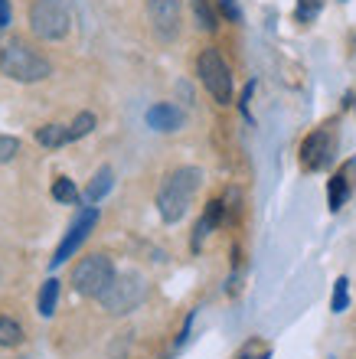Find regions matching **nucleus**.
Returning a JSON list of instances; mask_svg holds the SVG:
<instances>
[{"instance_id":"1","label":"nucleus","mask_w":356,"mask_h":359,"mask_svg":"<svg viewBox=\"0 0 356 359\" xmlns=\"http://www.w3.org/2000/svg\"><path fill=\"white\" fill-rule=\"evenodd\" d=\"M199 183H203V170L197 167H177L173 173H167V180L160 183L157 189V212L164 222H180V219L187 216L190 203L197 196Z\"/></svg>"},{"instance_id":"2","label":"nucleus","mask_w":356,"mask_h":359,"mask_svg":"<svg viewBox=\"0 0 356 359\" xmlns=\"http://www.w3.org/2000/svg\"><path fill=\"white\" fill-rule=\"evenodd\" d=\"M0 72L13 82H43V79L53 76V62H49L43 53L29 46L27 39H7L4 46H0Z\"/></svg>"},{"instance_id":"3","label":"nucleus","mask_w":356,"mask_h":359,"mask_svg":"<svg viewBox=\"0 0 356 359\" xmlns=\"http://www.w3.org/2000/svg\"><path fill=\"white\" fill-rule=\"evenodd\" d=\"M147 297V284L138 271H124V274H114L112 284L98 294V301H102L105 313H112V317H124V313L138 311Z\"/></svg>"},{"instance_id":"4","label":"nucleus","mask_w":356,"mask_h":359,"mask_svg":"<svg viewBox=\"0 0 356 359\" xmlns=\"http://www.w3.org/2000/svg\"><path fill=\"white\" fill-rule=\"evenodd\" d=\"M29 29L46 43H59L72 29V13L66 0H33L29 7Z\"/></svg>"},{"instance_id":"5","label":"nucleus","mask_w":356,"mask_h":359,"mask_svg":"<svg viewBox=\"0 0 356 359\" xmlns=\"http://www.w3.org/2000/svg\"><path fill=\"white\" fill-rule=\"evenodd\" d=\"M114 278V265L112 258L102 255V252H95V255H85L79 265L72 268V287L82 297H98V294L112 284Z\"/></svg>"},{"instance_id":"6","label":"nucleus","mask_w":356,"mask_h":359,"mask_svg":"<svg viewBox=\"0 0 356 359\" xmlns=\"http://www.w3.org/2000/svg\"><path fill=\"white\" fill-rule=\"evenodd\" d=\"M197 72H199V82L206 86V92L213 95V102H219V104L232 102V76H229L225 59L219 56L216 49H203V53H199Z\"/></svg>"},{"instance_id":"7","label":"nucleus","mask_w":356,"mask_h":359,"mask_svg":"<svg viewBox=\"0 0 356 359\" xmlns=\"http://www.w3.org/2000/svg\"><path fill=\"white\" fill-rule=\"evenodd\" d=\"M180 17H183L180 0H147L150 29L160 43H173L180 36Z\"/></svg>"},{"instance_id":"8","label":"nucleus","mask_w":356,"mask_h":359,"mask_svg":"<svg viewBox=\"0 0 356 359\" xmlns=\"http://www.w3.org/2000/svg\"><path fill=\"white\" fill-rule=\"evenodd\" d=\"M95 222H98V209H95V206H88V209H85V212H82V216H79V219H75V222H72V226H69L66 238L59 242L56 255H53V262H49V265H53V268H59V265H62V262H66V258H72L75 252L82 248V242H85V238L92 236Z\"/></svg>"},{"instance_id":"9","label":"nucleus","mask_w":356,"mask_h":359,"mask_svg":"<svg viewBox=\"0 0 356 359\" xmlns=\"http://www.w3.org/2000/svg\"><path fill=\"white\" fill-rule=\"evenodd\" d=\"M330 147H334V141H330L327 128H317V131L308 134L304 144H301V163H304L308 170H320V167H327Z\"/></svg>"},{"instance_id":"10","label":"nucleus","mask_w":356,"mask_h":359,"mask_svg":"<svg viewBox=\"0 0 356 359\" xmlns=\"http://www.w3.org/2000/svg\"><path fill=\"white\" fill-rule=\"evenodd\" d=\"M183 121H187V118H183V111H180L177 104H167V102L154 104V108L147 111V124L154 128V131H164V134L180 131V128H183Z\"/></svg>"},{"instance_id":"11","label":"nucleus","mask_w":356,"mask_h":359,"mask_svg":"<svg viewBox=\"0 0 356 359\" xmlns=\"http://www.w3.org/2000/svg\"><path fill=\"white\" fill-rule=\"evenodd\" d=\"M223 212H225V203H223V199H213V203H209V206H206V216L199 219L197 232H193V248H199V245H203V238L209 236V229H213V226H219V222H223Z\"/></svg>"},{"instance_id":"12","label":"nucleus","mask_w":356,"mask_h":359,"mask_svg":"<svg viewBox=\"0 0 356 359\" xmlns=\"http://www.w3.org/2000/svg\"><path fill=\"white\" fill-rule=\"evenodd\" d=\"M112 183H114L112 167H102V170L92 177L88 189H85V203H88V206H95L98 199H105V196H108V189H112Z\"/></svg>"},{"instance_id":"13","label":"nucleus","mask_w":356,"mask_h":359,"mask_svg":"<svg viewBox=\"0 0 356 359\" xmlns=\"http://www.w3.org/2000/svg\"><path fill=\"white\" fill-rule=\"evenodd\" d=\"M37 141L43 147H62V144H69V128L66 124H43L37 131Z\"/></svg>"},{"instance_id":"14","label":"nucleus","mask_w":356,"mask_h":359,"mask_svg":"<svg viewBox=\"0 0 356 359\" xmlns=\"http://www.w3.org/2000/svg\"><path fill=\"white\" fill-rule=\"evenodd\" d=\"M56 304H59V281L56 278H49L46 284H43V287H39V313H43V317H53V313H56Z\"/></svg>"},{"instance_id":"15","label":"nucleus","mask_w":356,"mask_h":359,"mask_svg":"<svg viewBox=\"0 0 356 359\" xmlns=\"http://www.w3.org/2000/svg\"><path fill=\"white\" fill-rule=\"evenodd\" d=\"M23 343V327L13 317H0V346H20Z\"/></svg>"},{"instance_id":"16","label":"nucleus","mask_w":356,"mask_h":359,"mask_svg":"<svg viewBox=\"0 0 356 359\" xmlns=\"http://www.w3.org/2000/svg\"><path fill=\"white\" fill-rule=\"evenodd\" d=\"M190 7H193V17H197L199 29L213 33L216 29V13H213V7H209V0H190Z\"/></svg>"},{"instance_id":"17","label":"nucleus","mask_w":356,"mask_h":359,"mask_svg":"<svg viewBox=\"0 0 356 359\" xmlns=\"http://www.w3.org/2000/svg\"><path fill=\"white\" fill-rule=\"evenodd\" d=\"M53 199L56 203H66V206H72V203H79V189H75L72 180L59 177L56 183H53Z\"/></svg>"},{"instance_id":"18","label":"nucleus","mask_w":356,"mask_h":359,"mask_svg":"<svg viewBox=\"0 0 356 359\" xmlns=\"http://www.w3.org/2000/svg\"><path fill=\"white\" fill-rule=\"evenodd\" d=\"M347 173H337V177L330 180V209L337 212L343 203H347Z\"/></svg>"},{"instance_id":"19","label":"nucleus","mask_w":356,"mask_h":359,"mask_svg":"<svg viewBox=\"0 0 356 359\" xmlns=\"http://www.w3.org/2000/svg\"><path fill=\"white\" fill-rule=\"evenodd\" d=\"M92 128H95V114L82 111L72 124H69V141H79V137H85V134H92Z\"/></svg>"},{"instance_id":"20","label":"nucleus","mask_w":356,"mask_h":359,"mask_svg":"<svg viewBox=\"0 0 356 359\" xmlns=\"http://www.w3.org/2000/svg\"><path fill=\"white\" fill-rule=\"evenodd\" d=\"M20 154V141L10 134H0V163H10Z\"/></svg>"},{"instance_id":"21","label":"nucleus","mask_w":356,"mask_h":359,"mask_svg":"<svg viewBox=\"0 0 356 359\" xmlns=\"http://www.w3.org/2000/svg\"><path fill=\"white\" fill-rule=\"evenodd\" d=\"M347 278H337V287H334V304H330V307H334V313H343L347 311Z\"/></svg>"},{"instance_id":"22","label":"nucleus","mask_w":356,"mask_h":359,"mask_svg":"<svg viewBox=\"0 0 356 359\" xmlns=\"http://www.w3.org/2000/svg\"><path fill=\"white\" fill-rule=\"evenodd\" d=\"M320 10V0H298V20L304 23V20H314Z\"/></svg>"},{"instance_id":"23","label":"nucleus","mask_w":356,"mask_h":359,"mask_svg":"<svg viewBox=\"0 0 356 359\" xmlns=\"http://www.w3.org/2000/svg\"><path fill=\"white\" fill-rule=\"evenodd\" d=\"M219 10H223V17H225V20H232V23H239V20H242L239 7H235V0H219Z\"/></svg>"},{"instance_id":"24","label":"nucleus","mask_w":356,"mask_h":359,"mask_svg":"<svg viewBox=\"0 0 356 359\" xmlns=\"http://www.w3.org/2000/svg\"><path fill=\"white\" fill-rule=\"evenodd\" d=\"M10 27V0H0V29Z\"/></svg>"},{"instance_id":"25","label":"nucleus","mask_w":356,"mask_h":359,"mask_svg":"<svg viewBox=\"0 0 356 359\" xmlns=\"http://www.w3.org/2000/svg\"><path fill=\"white\" fill-rule=\"evenodd\" d=\"M242 359H268V353H262V356H249V353H245Z\"/></svg>"}]
</instances>
